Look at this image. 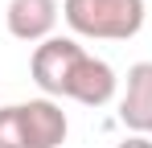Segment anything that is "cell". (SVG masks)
Instances as JSON below:
<instances>
[{"label": "cell", "instance_id": "6da1fadb", "mask_svg": "<svg viewBox=\"0 0 152 148\" xmlns=\"http://www.w3.org/2000/svg\"><path fill=\"white\" fill-rule=\"evenodd\" d=\"M62 17L78 37L127 41L144 29V0H62Z\"/></svg>", "mask_w": 152, "mask_h": 148}, {"label": "cell", "instance_id": "7a4b0ae2", "mask_svg": "<svg viewBox=\"0 0 152 148\" xmlns=\"http://www.w3.org/2000/svg\"><path fill=\"white\" fill-rule=\"evenodd\" d=\"M82 53H86V49L78 45L74 37H50V41H41V45L33 49L29 74H33V82L41 86L45 99H53V95L66 99V82H70L74 66L82 62Z\"/></svg>", "mask_w": 152, "mask_h": 148}, {"label": "cell", "instance_id": "3957f363", "mask_svg": "<svg viewBox=\"0 0 152 148\" xmlns=\"http://www.w3.org/2000/svg\"><path fill=\"white\" fill-rule=\"evenodd\" d=\"M115 86H119V78L111 70V62H103L95 53H82V62L74 66L70 82H66V99H74L82 107H103V103L115 99Z\"/></svg>", "mask_w": 152, "mask_h": 148}, {"label": "cell", "instance_id": "277c9868", "mask_svg": "<svg viewBox=\"0 0 152 148\" xmlns=\"http://www.w3.org/2000/svg\"><path fill=\"white\" fill-rule=\"evenodd\" d=\"M58 0H8V12H4V25L17 41H50L53 25H58Z\"/></svg>", "mask_w": 152, "mask_h": 148}, {"label": "cell", "instance_id": "5b68a950", "mask_svg": "<svg viewBox=\"0 0 152 148\" xmlns=\"http://www.w3.org/2000/svg\"><path fill=\"white\" fill-rule=\"evenodd\" d=\"M119 119L136 136L152 132V62H136L127 70V86H124V99H119Z\"/></svg>", "mask_w": 152, "mask_h": 148}, {"label": "cell", "instance_id": "8992f818", "mask_svg": "<svg viewBox=\"0 0 152 148\" xmlns=\"http://www.w3.org/2000/svg\"><path fill=\"white\" fill-rule=\"evenodd\" d=\"M21 115H25V132H29V148H58L66 144V111L53 103V99H29L21 103Z\"/></svg>", "mask_w": 152, "mask_h": 148}, {"label": "cell", "instance_id": "52a82bcc", "mask_svg": "<svg viewBox=\"0 0 152 148\" xmlns=\"http://www.w3.org/2000/svg\"><path fill=\"white\" fill-rule=\"evenodd\" d=\"M0 148H29V132H25L21 103L0 107Z\"/></svg>", "mask_w": 152, "mask_h": 148}, {"label": "cell", "instance_id": "ba28073f", "mask_svg": "<svg viewBox=\"0 0 152 148\" xmlns=\"http://www.w3.org/2000/svg\"><path fill=\"white\" fill-rule=\"evenodd\" d=\"M115 148H152V140L148 136H127L124 144H115Z\"/></svg>", "mask_w": 152, "mask_h": 148}]
</instances>
